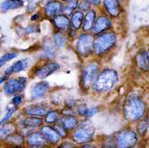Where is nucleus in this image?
Listing matches in <instances>:
<instances>
[{"mask_svg":"<svg viewBox=\"0 0 149 148\" xmlns=\"http://www.w3.org/2000/svg\"><path fill=\"white\" fill-rule=\"evenodd\" d=\"M145 112V105L143 101L136 96H130L127 99L124 108L123 115L126 120L134 122L139 119Z\"/></svg>","mask_w":149,"mask_h":148,"instance_id":"obj_1","label":"nucleus"},{"mask_svg":"<svg viewBox=\"0 0 149 148\" xmlns=\"http://www.w3.org/2000/svg\"><path fill=\"white\" fill-rule=\"evenodd\" d=\"M117 82V74L116 71L107 69L97 76L92 83L94 90L98 91H106L113 88Z\"/></svg>","mask_w":149,"mask_h":148,"instance_id":"obj_2","label":"nucleus"},{"mask_svg":"<svg viewBox=\"0 0 149 148\" xmlns=\"http://www.w3.org/2000/svg\"><path fill=\"white\" fill-rule=\"evenodd\" d=\"M116 43V35L112 32L102 33L97 35L93 41V50L100 54L110 49Z\"/></svg>","mask_w":149,"mask_h":148,"instance_id":"obj_3","label":"nucleus"},{"mask_svg":"<svg viewBox=\"0 0 149 148\" xmlns=\"http://www.w3.org/2000/svg\"><path fill=\"white\" fill-rule=\"evenodd\" d=\"M98 71L99 67L96 63H90L84 67L81 77L82 86L84 89H87L91 86V84L98 76Z\"/></svg>","mask_w":149,"mask_h":148,"instance_id":"obj_4","label":"nucleus"},{"mask_svg":"<svg viewBox=\"0 0 149 148\" xmlns=\"http://www.w3.org/2000/svg\"><path fill=\"white\" fill-rule=\"evenodd\" d=\"M93 127L90 123H82L73 134V139L77 143H86L92 138Z\"/></svg>","mask_w":149,"mask_h":148,"instance_id":"obj_5","label":"nucleus"},{"mask_svg":"<svg viewBox=\"0 0 149 148\" xmlns=\"http://www.w3.org/2000/svg\"><path fill=\"white\" fill-rule=\"evenodd\" d=\"M27 80L25 77H19L8 79L4 85V92L7 95H12L18 92H22L26 87Z\"/></svg>","mask_w":149,"mask_h":148,"instance_id":"obj_6","label":"nucleus"},{"mask_svg":"<svg viewBox=\"0 0 149 148\" xmlns=\"http://www.w3.org/2000/svg\"><path fill=\"white\" fill-rule=\"evenodd\" d=\"M137 142V136L135 132L125 129L119 132L116 136V145L118 147H130Z\"/></svg>","mask_w":149,"mask_h":148,"instance_id":"obj_7","label":"nucleus"},{"mask_svg":"<svg viewBox=\"0 0 149 148\" xmlns=\"http://www.w3.org/2000/svg\"><path fill=\"white\" fill-rule=\"evenodd\" d=\"M93 49V38L90 35H83L78 38L77 51L82 55H88Z\"/></svg>","mask_w":149,"mask_h":148,"instance_id":"obj_8","label":"nucleus"},{"mask_svg":"<svg viewBox=\"0 0 149 148\" xmlns=\"http://www.w3.org/2000/svg\"><path fill=\"white\" fill-rule=\"evenodd\" d=\"M59 68H60V65L58 63L49 62L38 68H36L35 70V76L40 79H44V78L49 76L50 75H52L53 72L58 70Z\"/></svg>","mask_w":149,"mask_h":148,"instance_id":"obj_9","label":"nucleus"},{"mask_svg":"<svg viewBox=\"0 0 149 148\" xmlns=\"http://www.w3.org/2000/svg\"><path fill=\"white\" fill-rule=\"evenodd\" d=\"M49 88H50V84L45 81L34 84L30 89V99L34 100L42 98L46 93V91L49 90Z\"/></svg>","mask_w":149,"mask_h":148,"instance_id":"obj_10","label":"nucleus"},{"mask_svg":"<svg viewBox=\"0 0 149 148\" xmlns=\"http://www.w3.org/2000/svg\"><path fill=\"white\" fill-rule=\"evenodd\" d=\"M40 132L44 136L45 140L51 144H56L57 142H59V140L61 138V135L57 131V129H53L50 126L42 127L40 129Z\"/></svg>","mask_w":149,"mask_h":148,"instance_id":"obj_11","label":"nucleus"},{"mask_svg":"<svg viewBox=\"0 0 149 148\" xmlns=\"http://www.w3.org/2000/svg\"><path fill=\"white\" fill-rule=\"evenodd\" d=\"M29 61L30 60L29 58H25V59H22V60H20L14 62L13 64H12L6 69L5 75L10 76L13 73H20L22 71H24L29 67Z\"/></svg>","mask_w":149,"mask_h":148,"instance_id":"obj_12","label":"nucleus"},{"mask_svg":"<svg viewBox=\"0 0 149 148\" xmlns=\"http://www.w3.org/2000/svg\"><path fill=\"white\" fill-rule=\"evenodd\" d=\"M47 141L44 138V136L40 133H31L28 136L27 143L31 147H40L44 146Z\"/></svg>","mask_w":149,"mask_h":148,"instance_id":"obj_13","label":"nucleus"},{"mask_svg":"<svg viewBox=\"0 0 149 148\" xmlns=\"http://www.w3.org/2000/svg\"><path fill=\"white\" fill-rule=\"evenodd\" d=\"M62 10V5L59 1H50L45 6V13L48 17L57 15Z\"/></svg>","mask_w":149,"mask_h":148,"instance_id":"obj_14","label":"nucleus"},{"mask_svg":"<svg viewBox=\"0 0 149 148\" xmlns=\"http://www.w3.org/2000/svg\"><path fill=\"white\" fill-rule=\"evenodd\" d=\"M110 27V21L107 16H100L94 22L92 27V31L95 33H100Z\"/></svg>","mask_w":149,"mask_h":148,"instance_id":"obj_15","label":"nucleus"},{"mask_svg":"<svg viewBox=\"0 0 149 148\" xmlns=\"http://www.w3.org/2000/svg\"><path fill=\"white\" fill-rule=\"evenodd\" d=\"M104 4L107 12L113 16H117L120 12V4L118 0H104Z\"/></svg>","mask_w":149,"mask_h":148,"instance_id":"obj_16","label":"nucleus"},{"mask_svg":"<svg viewBox=\"0 0 149 148\" xmlns=\"http://www.w3.org/2000/svg\"><path fill=\"white\" fill-rule=\"evenodd\" d=\"M23 6H24L23 0H5L0 5V8L4 11H8V10L21 8Z\"/></svg>","mask_w":149,"mask_h":148,"instance_id":"obj_17","label":"nucleus"},{"mask_svg":"<svg viewBox=\"0 0 149 148\" xmlns=\"http://www.w3.org/2000/svg\"><path fill=\"white\" fill-rule=\"evenodd\" d=\"M53 23L56 28H58L61 30H67L69 28L70 22L67 15H57L53 19Z\"/></svg>","mask_w":149,"mask_h":148,"instance_id":"obj_18","label":"nucleus"},{"mask_svg":"<svg viewBox=\"0 0 149 148\" xmlns=\"http://www.w3.org/2000/svg\"><path fill=\"white\" fill-rule=\"evenodd\" d=\"M136 62L139 67L142 70H147L149 68V58L148 53L146 51H139L136 55Z\"/></svg>","mask_w":149,"mask_h":148,"instance_id":"obj_19","label":"nucleus"},{"mask_svg":"<svg viewBox=\"0 0 149 148\" xmlns=\"http://www.w3.org/2000/svg\"><path fill=\"white\" fill-rule=\"evenodd\" d=\"M24 114L30 116H42L46 115V112L45 109L41 106H28L24 109Z\"/></svg>","mask_w":149,"mask_h":148,"instance_id":"obj_20","label":"nucleus"},{"mask_svg":"<svg viewBox=\"0 0 149 148\" xmlns=\"http://www.w3.org/2000/svg\"><path fill=\"white\" fill-rule=\"evenodd\" d=\"M95 17H96V13L94 11H90L87 13L85 18H84V29L85 31L91 30L93 27V24L95 22Z\"/></svg>","mask_w":149,"mask_h":148,"instance_id":"obj_21","label":"nucleus"},{"mask_svg":"<svg viewBox=\"0 0 149 148\" xmlns=\"http://www.w3.org/2000/svg\"><path fill=\"white\" fill-rule=\"evenodd\" d=\"M60 123L66 129H72L77 124V119L73 117V116H65L62 119L60 120Z\"/></svg>","mask_w":149,"mask_h":148,"instance_id":"obj_22","label":"nucleus"},{"mask_svg":"<svg viewBox=\"0 0 149 148\" xmlns=\"http://www.w3.org/2000/svg\"><path fill=\"white\" fill-rule=\"evenodd\" d=\"M14 125L12 123H8L3 128H0V140L7 139V138L14 132Z\"/></svg>","mask_w":149,"mask_h":148,"instance_id":"obj_23","label":"nucleus"},{"mask_svg":"<svg viewBox=\"0 0 149 148\" xmlns=\"http://www.w3.org/2000/svg\"><path fill=\"white\" fill-rule=\"evenodd\" d=\"M83 20H84V14L82 12L77 11L74 13L72 15V19H71V25L74 29H78L82 23H83Z\"/></svg>","mask_w":149,"mask_h":148,"instance_id":"obj_24","label":"nucleus"},{"mask_svg":"<svg viewBox=\"0 0 149 148\" xmlns=\"http://www.w3.org/2000/svg\"><path fill=\"white\" fill-rule=\"evenodd\" d=\"M43 123V120L36 117V116H31L27 118L23 121V125L25 127H38Z\"/></svg>","mask_w":149,"mask_h":148,"instance_id":"obj_25","label":"nucleus"},{"mask_svg":"<svg viewBox=\"0 0 149 148\" xmlns=\"http://www.w3.org/2000/svg\"><path fill=\"white\" fill-rule=\"evenodd\" d=\"M7 142H8V144L18 146V145H22L24 143V138L22 135L12 134L11 136H9L7 138Z\"/></svg>","mask_w":149,"mask_h":148,"instance_id":"obj_26","label":"nucleus"},{"mask_svg":"<svg viewBox=\"0 0 149 148\" xmlns=\"http://www.w3.org/2000/svg\"><path fill=\"white\" fill-rule=\"evenodd\" d=\"M78 5L77 0H68L67 5L63 7V13L65 15H70L71 13L77 8Z\"/></svg>","mask_w":149,"mask_h":148,"instance_id":"obj_27","label":"nucleus"},{"mask_svg":"<svg viewBox=\"0 0 149 148\" xmlns=\"http://www.w3.org/2000/svg\"><path fill=\"white\" fill-rule=\"evenodd\" d=\"M148 125H149V119L146 118L141 122H139L138 123V126H137V131L139 133V136H144L145 133L147 131V128H148Z\"/></svg>","mask_w":149,"mask_h":148,"instance_id":"obj_28","label":"nucleus"},{"mask_svg":"<svg viewBox=\"0 0 149 148\" xmlns=\"http://www.w3.org/2000/svg\"><path fill=\"white\" fill-rule=\"evenodd\" d=\"M17 56H18V53L16 51H9V52L6 53L5 55H3V56L0 58V67L4 66L6 63L13 60Z\"/></svg>","mask_w":149,"mask_h":148,"instance_id":"obj_29","label":"nucleus"},{"mask_svg":"<svg viewBox=\"0 0 149 148\" xmlns=\"http://www.w3.org/2000/svg\"><path fill=\"white\" fill-rule=\"evenodd\" d=\"M55 52H54V49L52 47V45L51 44H47L45 45L44 47V51L42 53V57L45 58V59H52L54 57Z\"/></svg>","mask_w":149,"mask_h":148,"instance_id":"obj_30","label":"nucleus"},{"mask_svg":"<svg viewBox=\"0 0 149 148\" xmlns=\"http://www.w3.org/2000/svg\"><path fill=\"white\" fill-rule=\"evenodd\" d=\"M53 41H54V44L56 45L59 46V47H61V46H63L66 44V38L62 34L57 33V34H54Z\"/></svg>","mask_w":149,"mask_h":148,"instance_id":"obj_31","label":"nucleus"},{"mask_svg":"<svg viewBox=\"0 0 149 148\" xmlns=\"http://www.w3.org/2000/svg\"><path fill=\"white\" fill-rule=\"evenodd\" d=\"M59 116V113L57 111H50L45 115V122L47 123H53L57 121Z\"/></svg>","mask_w":149,"mask_h":148,"instance_id":"obj_32","label":"nucleus"},{"mask_svg":"<svg viewBox=\"0 0 149 148\" xmlns=\"http://www.w3.org/2000/svg\"><path fill=\"white\" fill-rule=\"evenodd\" d=\"M15 110H16V108H8V111H7V113L6 114L5 117H4L1 121H0V126L4 125L5 123H6V122L9 121V119H10V118L13 116V115L14 114Z\"/></svg>","mask_w":149,"mask_h":148,"instance_id":"obj_33","label":"nucleus"},{"mask_svg":"<svg viewBox=\"0 0 149 148\" xmlns=\"http://www.w3.org/2000/svg\"><path fill=\"white\" fill-rule=\"evenodd\" d=\"M98 111L99 109L97 107H92V108H90V109H87L86 110V112H85V116L87 117H90V116H92V115H94L98 113Z\"/></svg>","mask_w":149,"mask_h":148,"instance_id":"obj_34","label":"nucleus"},{"mask_svg":"<svg viewBox=\"0 0 149 148\" xmlns=\"http://www.w3.org/2000/svg\"><path fill=\"white\" fill-rule=\"evenodd\" d=\"M55 129H57V131L60 133V135L61 137H66V135H67V133H66V129L61 123L58 124V125H56L55 126Z\"/></svg>","mask_w":149,"mask_h":148,"instance_id":"obj_35","label":"nucleus"},{"mask_svg":"<svg viewBox=\"0 0 149 148\" xmlns=\"http://www.w3.org/2000/svg\"><path fill=\"white\" fill-rule=\"evenodd\" d=\"M90 5L91 3L89 2V0H82L78 6L82 10H88L90 8Z\"/></svg>","mask_w":149,"mask_h":148,"instance_id":"obj_36","label":"nucleus"},{"mask_svg":"<svg viewBox=\"0 0 149 148\" xmlns=\"http://www.w3.org/2000/svg\"><path fill=\"white\" fill-rule=\"evenodd\" d=\"M12 102L14 106H18L19 105H21L22 102V98L20 96V95H15L13 99H12Z\"/></svg>","mask_w":149,"mask_h":148,"instance_id":"obj_37","label":"nucleus"},{"mask_svg":"<svg viewBox=\"0 0 149 148\" xmlns=\"http://www.w3.org/2000/svg\"><path fill=\"white\" fill-rule=\"evenodd\" d=\"M24 30H25L26 34H30V33L36 32V25H29Z\"/></svg>","mask_w":149,"mask_h":148,"instance_id":"obj_38","label":"nucleus"},{"mask_svg":"<svg viewBox=\"0 0 149 148\" xmlns=\"http://www.w3.org/2000/svg\"><path fill=\"white\" fill-rule=\"evenodd\" d=\"M86 110H87L86 107H80V108L78 109V113H79V115H85V112H86Z\"/></svg>","mask_w":149,"mask_h":148,"instance_id":"obj_39","label":"nucleus"},{"mask_svg":"<svg viewBox=\"0 0 149 148\" xmlns=\"http://www.w3.org/2000/svg\"><path fill=\"white\" fill-rule=\"evenodd\" d=\"M7 80H8V76H7V75H5L4 76L0 77V84L3 83L4 82H6Z\"/></svg>","mask_w":149,"mask_h":148,"instance_id":"obj_40","label":"nucleus"},{"mask_svg":"<svg viewBox=\"0 0 149 148\" xmlns=\"http://www.w3.org/2000/svg\"><path fill=\"white\" fill-rule=\"evenodd\" d=\"M89 2L92 5H99L100 3V0H89Z\"/></svg>","mask_w":149,"mask_h":148,"instance_id":"obj_41","label":"nucleus"},{"mask_svg":"<svg viewBox=\"0 0 149 148\" xmlns=\"http://www.w3.org/2000/svg\"><path fill=\"white\" fill-rule=\"evenodd\" d=\"M37 18H38V14H35L34 16H32L31 20H32V21H34V20H36Z\"/></svg>","mask_w":149,"mask_h":148,"instance_id":"obj_42","label":"nucleus"},{"mask_svg":"<svg viewBox=\"0 0 149 148\" xmlns=\"http://www.w3.org/2000/svg\"><path fill=\"white\" fill-rule=\"evenodd\" d=\"M68 147H73L74 145H61V147H68Z\"/></svg>","mask_w":149,"mask_h":148,"instance_id":"obj_43","label":"nucleus"},{"mask_svg":"<svg viewBox=\"0 0 149 148\" xmlns=\"http://www.w3.org/2000/svg\"><path fill=\"white\" fill-rule=\"evenodd\" d=\"M147 53H148V58H149V49H148V52Z\"/></svg>","mask_w":149,"mask_h":148,"instance_id":"obj_44","label":"nucleus"},{"mask_svg":"<svg viewBox=\"0 0 149 148\" xmlns=\"http://www.w3.org/2000/svg\"><path fill=\"white\" fill-rule=\"evenodd\" d=\"M64 1H68V0H64Z\"/></svg>","mask_w":149,"mask_h":148,"instance_id":"obj_45","label":"nucleus"},{"mask_svg":"<svg viewBox=\"0 0 149 148\" xmlns=\"http://www.w3.org/2000/svg\"><path fill=\"white\" fill-rule=\"evenodd\" d=\"M0 44H1V42H0Z\"/></svg>","mask_w":149,"mask_h":148,"instance_id":"obj_46","label":"nucleus"},{"mask_svg":"<svg viewBox=\"0 0 149 148\" xmlns=\"http://www.w3.org/2000/svg\"><path fill=\"white\" fill-rule=\"evenodd\" d=\"M0 115H1V113H0Z\"/></svg>","mask_w":149,"mask_h":148,"instance_id":"obj_47","label":"nucleus"}]
</instances>
